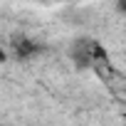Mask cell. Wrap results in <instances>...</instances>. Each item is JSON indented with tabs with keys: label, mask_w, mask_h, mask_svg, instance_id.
<instances>
[{
	"label": "cell",
	"mask_w": 126,
	"mask_h": 126,
	"mask_svg": "<svg viewBox=\"0 0 126 126\" xmlns=\"http://www.w3.org/2000/svg\"><path fill=\"white\" fill-rule=\"evenodd\" d=\"M13 47H15V57L17 59H30V57H35V54H40L45 49V45H40L32 37H17L13 42Z\"/></svg>",
	"instance_id": "1"
}]
</instances>
